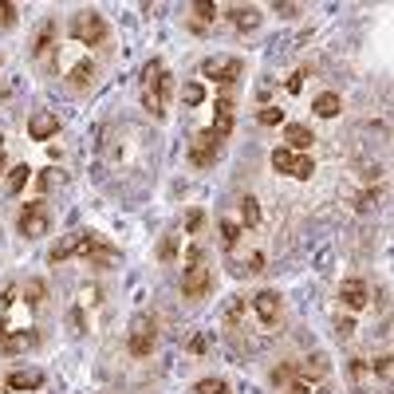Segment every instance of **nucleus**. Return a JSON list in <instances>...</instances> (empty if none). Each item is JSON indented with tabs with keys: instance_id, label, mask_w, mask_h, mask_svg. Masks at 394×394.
<instances>
[{
	"instance_id": "423d86ee",
	"label": "nucleus",
	"mask_w": 394,
	"mask_h": 394,
	"mask_svg": "<svg viewBox=\"0 0 394 394\" xmlns=\"http://www.w3.org/2000/svg\"><path fill=\"white\" fill-rule=\"evenodd\" d=\"M201 75H206V79H217L221 87H233L240 75H245V63H240L237 55H213V60L201 63Z\"/></svg>"
},
{
	"instance_id": "9d476101",
	"label": "nucleus",
	"mask_w": 394,
	"mask_h": 394,
	"mask_svg": "<svg viewBox=\"0 0 394 394\" xmlns=\"http://www.w3.org/2000/svg\"><path fill=\"white\" fill-rule=\"evenodd\" d=\"M36 343H40L36 331H0V351L4 355H24V351H32Z\"/></svg>"
},
{
	"instance_id": "f03ea898",
	"label": "nucleus",
	"mask_w": 394,
	"mask_h": 394,
	"mask_svg": "<svg viewBox=\"0 0 394 394\" xmlns=\"http://www.w3.org/2000/svg\"><path fill=\"white\" fill-rule=\"evenodd\" d=\"M142 107L150 115H154V119H162L166 115V103H170V71L162 68V63L158 60H150L142 68Z\"/></svg>"
},
{
	"instance_id": "c756f323",
	"label": "nucleus",
	"mask_w": 394,
	"mask_h": 394,
	"mask_svg": "<svg viewBox=\"0 0 394 394\" xmlns=\"http://www.w3.org/2000/svg\"><path fill=\"white\" fill-rule=\"evenodd\" d=\"M378 197H383V189H367V193H359V201H355V209H359V213H367V209H375V201Z\"/></svg>"
},
{
	"instance_id": "2eb2a0df",
	"label": "nucleus",
	"mask_w": 394,
	"mask_h": 394,
	"mask_svg": "<svg viewBox=\"0 0 394 394\" xmlns=\"http://www.w3.org/2000/svg\"><path fill=\"white\" fill-rule=\"evenodd\" d=\"M284 142H288V150H308L316 138H312V130L304 122H284Z\"/></svg>"
},
{
	"instance_id": "c9c22d12",
	"label": "nucleus",
	"mask_w": 394,
	"mask_h": 394,
	"mask_svg": "<svg viewBox=\"0 0 394 394\" xmlns=\"http://www.w3.org/2000/svg\"><path fill=\"white\" fill-rule=\"evenodd\" d=\"M186 229H189V233H197V229H201V209H189V217H186Z\"/></svg>"
},
{
	"instance_id": "7ed1b4c3",
	"label": "nucleus",
	"mask_w": 394,
	"mask_h": 394,
	"mask_svg": "<svg viewBox=\"0 0 394 394\" xmlns=\"http://www.w3.org/2000/svg\"><path fill=\"white\" fill-rule=\"evenodd\" d=\"M209 288H213V276H209V268H206V252L189 249L186 276H181V296H186V300H201V296H209Z\"/></svg>"
},
{
	"instance_id": "dca6fc26",
	"label": "nucleus",
	"mask_w": 394,
	"mask_h": 394,
	"mask_svg": "<svg viewBox=\"0 0 394 394\" xmlns=\"http://www.w3.org/2000/svg\"><path fill=\"white\" fill-rule=\"evenodd\" d=\"M327 375V359L324 355H312V359H304V367H296V383L308 386L312 378H324Z\"/></svg>"
},
{
	"instance_id": "c85d7f7f",
	"label": "nucleus",
	"mask_w": 394,
	"mask_h": 394,
	"mask_svg": "<svg viewBox=\"0 0 394 394\" xmlns=\"http://www.w3.org/2000/svg\"><path fill=\"white\" fill-rule=\"evenodd\" d=\"M201 99H206V87H201V83H186V87H181V103H186V107H197Z\"/></svg>"
},
{
	"instance_id": "473e14b6",
	"label": "nucleus",
	"mask_w": 394,
	"mask_h": 394,
	"mask_svg": "<svg viewBox=\"0 0 394 394\" xmlns=\"http://www.w3.org/2000/svg\"><path fill=\"white\" fill-rule=\"evenodd\" d=\"M158 257H162V260H174V257H178V237H166L162 249H158Z\"/></svg>"
},
{
	"instance_id": "4be33fe9",
	"label": "nucleus",
	"mask_w": 394,
	"mask_h": 394,
	"mask_svg": "<svg viewBox=\"0 0 394 394\" xmlns=\"http://www.w3.org/2000/svg\"><path fill=\"white\" fill-rule=\"evenodd\" d=\"M68 79H71V87H87L95 79V60H79L75 68H71Z\"/></svg>"
},
{
	"instance_id": "6e6552de",
	"label": "nucleus",
	"mask_w": 394,
	"mask_h": 394,
	"mask_svg": "<svg viewBox=\"0 0 394 394\" xmlns=\"http://www.w3.org/2000/svg\"><path fill=\"white\" fill-rule=\"evenodd\" d=\"M154 347H158L154 324H150V319H138L134 331H130V339H127V351L134 355V359H150V355H154Z\"/></svg>"
},
{
	"instance_id": "5701e85b",
	"label": "nucleus",
	"mask_w": 394,
	"mask_h": 394,
	"mask_svg": "<svg viewBox=\"0 0 394 394\" xmlns=\"http://www.w3.org/2000/svg\"><path fill=\"white\" fill-rule=\"evenodd\" d=\"M292 166H296V154H292L288 146H276L272 150V170L276 174H292Z\"/></svg>"
},
{
	"instance_id": "1a4fd4ad",
	"label": "nucleus",
	"mask_w": 394,
	"mask_h": 394,
	"mask_svg": "<svg viewBox=\"0 0 394 394\" xmlns=\"http://www.w3.org/2000/svg\"><path fill=\"white\" fill-rule=\"evenodd\" d=\"M252 312H257V319L265 327H276L280 324V316H284V304H280V296H276V292H257V296H252Z\"/></svg>"
},
{
	"instance_id": "b1692460",
	"label": "nucleus",
	"mask_w": 394,
	"mask_h": 394,
	"mask_svg": "<svg viewBox=\"0 0 394 394\" xmlns=\"http://www.w3.org/2000/svg\"><path fill=\"white\" fill-rule=\"evenodd\" d=\"M240 217H245V225H260V201L257 197H240Z\"/></svg>"
},
{
	"instance_id": "72a5a7b5",
	"label": "nucleus",
	"mask_w": 394,
	"mask_h": 394,
	"mask_svg": "<svg viewBox=\"0 0 394 394\" xmlns=\"http://www.w3.org/2000/svg\"><path fill=\"white\" fill-rule=\"evenodd\" d=\"M12 20H16V4L4 0V4H0V24H12Z\"/></svg>"
},
{
	"instance_id": "393cba45",
	"label": "nucleus",
	"mask_w": 394,
	"mask_h": 394,
	"mask_svg": "<svg viewBox=\"0 0 394 394\" xmlns=\"http://www.w3.org/2000/svg\"><path fill=\"white\" fill-rule=\"evenodd\" d=\"M28 174H32L28 166H12V170H9V193H12V197H16L20 189L28 186Z\"/></svg>"
},
{
	"instance_id": "e433bc0d",
	"label": "nucleus",
	"mask_w": 394,
	"mask_h": 394,
	"mask_svg": "<svg viewBox=\"0 0 394 394\" xmlns=\"http://www.w3.org/2000/svg\"><path fill=\"white\" fill-rule=\"evenodd\" d=\"M276 12H280V16H296V12H300V4H284V0H280V4H276Z\"/></svg>"
},
{
	"instance_id": "cd10ccee",
	"label": "nucleus",
	"mask_w": 394,
	"mask_h": 394,
	"mask_svg": "<svg viewBox=\"0 0 394 394\" xmlns=\"http://www.w3.org/2000/svg\"><path fill=\"white\" fill-rule=\"evenodd\" d=\"M237 240H240V225L237 221H221V245L225 249H237Z\"/></svg>"
},
{
	"instance_id": "ddd939ff",
	"label": "nucleus",
	"mask_w": 394,
	"mask_h": 394,
	"mask_svg": "<svg viewBox=\"0 0 394 394\" xmlns=\"http://www.w3.org/2000/svg\"><path fill=\"white\" fill-rule=\"evenodd\" d=\"M339 296H343V304H347L351 312H363V308L371 304V296H367V284H363L359 276H351V280H343Z\"/></svg>"
},
{
	"instance_id": "4c0bfd02",
	"label": "nucleus",
	"mask_w": 394,
	"mask_h": 394,
	"mask_svg": "<svg viewBox=\"0 0 394 394\" xmlns=\"http://www.w3.org/2000/svg\"><path fill=\"white\" fill-rule=\"evenodd\" d=\"M300 87H304V71H296V75H292V79H288V91H292V95H296V91H300Z\"/></svg>"
},
{
	"instance_id": "20e7f679",
	"label": "nucleus",
	"mask_w": 394,
	"mask_h": 394,
	"mask_svg": "<svg viewBox=\"0 0 394 394\" xmlns=\"http://www.w3.org/2000/svg\"><path fill=\"white\" fill-rule=\"evenodd\" d=\"M16 229H20V237H28V240L48 237V229H52V213H48V206H43V201L24 206V209H20V217H16Z\"/></svg>"
},
{
	"instance_id": "aec40b11",
	"label": "nucleus",
	"mask_w": 394,
	"mask_h": 394,
	"mask_svg": "<svg viewBox=\"0 0 394 394\" xmlns=\"http://www.w3.org/2000/svg\"><path fill=\"white\" fill-rule=\"evenodd\" d=\"M217 12H221V9H217V4H209V0H201V4H193V32H201V28H206V24H213V20H217Z\"/></svg>"
},
{
	"instance_id": "a878e982",
	"label": "nucleus",
	"mask_w": 394,
	"mask_h": 394,
	"mask_svg": "<svg viewBox=\"0 0 394 394\" xmlns=\"http://www.w3.org/2000/svg\"><path fill=\"white\" fill-rule=\"evenodd\" d=\"M193 394H229V383L225 378H201L193 386Z\"/></svg>"
},
{
	"instance_id": "39448f33",
	"label": "nucleus",
	"mask_w": 394,
	"mask_h": 394,
	"mask_svg": "<svg viewBox=\"0 0 394 394\" xmlns=\"http://www.w3.org/2000/svg\"><path fill=\"white\" fill-rule=\"evenodd\" d=\"M71 36H75L79 43H87V48H99V43L107 40V20L99 16V12H79L75 20H71Z\"/></svg>"
},
{
	"instance_id": "4468645a",
	"label": "nucleus",
	"mask_w": 394,
	"mask_h": 394,
	"mask_svg": "<svg viewBox=\"0 0 394 394\" xmlns=\"http://www.w3.org/2000/svg\"><path fill=\"white\" fill-rule=\"evenodd\" d=\"M229 20H233L237 32H252V28L260 24V9H257V4H237V9L229 12Z\"/></svg>"
},
{
	"instance_id": "f257e3e1",
	"label": "nucleus",
	"mask_w": 394,
	"mask_h": 394,
	"mask_svg": "<svg viewBox=\"0 0 394 394\" xmlns=\"http://www.w3.org/2000/svg\"><path fill=\"white\" fill-rule=\"evenodd\" d=\"M68 257H83V260H91V265H119V252H115L111 245H103L95 233H75L71 240H63V245H55V249L48 252L52 265H60V260H68Z\"/></svg>"
},
{
	"instance_id": "2f4dec72",
	"label": "nucleus",
	"mask_w": 394,
	"mask_h": 394,
	"mask_svg": "<svg viewBox=\"0 0 394 394\" xmlns=\"http://www.w3.org/2000/svg\"><path fill=\"white\" fill-rule=\"evenodd\" d=\"M272 383H296V367H292V363L276 367V371H272Z\"/></svg>"
},
{
	"instance_id": "f704fd0d",
	"label": "nucleus",
	"mask_w": 394,
	"mask_h": 394,
	"mask_svg": "<svg viewBox=\"0 0 394 394\" xmlns=\"http://www.w3.org/2000/svg\"><path fill=\"white\" fill-rule=\"evenodd\" d=\"M375 375H378V378H390V355H383V359H375Z\"/></svg>"
},
{
	"instance_id": "7c9ffc66",
	"label": "nucleus",
	"mask_w": 394,
	"mask_h": 394,
	"mask_svg": "<svg viewBox=\"0 0 394 394\" xmlns=\"http://www.w3.org/2000/svg\"><path fill=\"white\" fill-rule=\"evenodd\" d=\"M260 122H265V127H284V111L280 107H265V111H260Z\"/></svg>"
},
{
	"instance_id": "412c9836",
	"label": "nucleus",
	"mask_w": 394,
	"mask_h": 394,
	"mask_svg": "<svg viewBox=\"0 0 394 394\" xmlns=\"http://www.w3.org/2000/svg\"><path fill=\"white\" fill-rule=\"evenodd\" d=\"M24 300L32 304V308H43V304H48V284H43V280H28L24 284Z\"/></svg>"
},
{
	"instance_id": "f8f14e48",
	"label": "nucleus",
	"mask_w": 394,
	"mask_h": 394,
	"mask_svg": "<svg viewBox=\"0 0 394 394\" xmlns=\"http://www.w3.org/2000/svg\"><path fill=\"white\" fill-rule=\"evenodd\" d=\"M233 111H237V103H233V95H217V119H213V134L221 138H229V130H233Z\"/></svg>"
},
{
	"instance_id": "0eeeda50",
	"label": "nucleus",
	"mask_w": 394,
	"mask_h": 394,
	"mask_svg": "<svg viewBox=\"0 0 394 394\" xmlns=\"http://www.w3.org/2000/svg\"><path fill=\"white\" fill-rule=\"evenodd\" d=\"M217 154H221V138L213 134V130H201V134L189 138V166H213Z\"/></svg>"
},
{
	"instance_id": "f3484780",
	"label": "nucleus",
	"mask_w": 394,
	"mask_h": 394,
	"mask_svg": "<svg viewBox=\"0 0 394 394\" xmlns=\"http://www.w3.org/2000/svg\"><path fill=\"white\" fill-rule=\"evenodd\" d=\"M40 383H43L40 371H12V375H9L12 390H40Z\"/></svg>"
},
{
	"instance_id": "6ab92c4d",
	"label": "nucleus",
	"mask_w": 394,
	"mask_h": 394,
	"mask_svg": "<svg viewBox=\"0 0 394 394\" xmlns=\"http://www.w3.org/2000/svg\"><path fill=\"white\" fill-rule=\"evenodd\" d=\"M52 43H55V24L48 20V24L40 28V36H36V48H32V55H36V60H43V55L52 52Z\"/></svg>"
},
{
	"instance_id": "58836bf2",
	"label": "nucleus",
	"mask_w": 394,
	"mask_h": 394,
	"mask_svg": "<svg viewBox=\"0 0 394 394\" xmlns=\"http://www.w3.org/2000/svg\"><path fill=\"white\" fill-rule=\"evenodd\" d=\"M339 335H343V339H347V335H355V324H351V319H339Z\"/></svg>"
},
{
	"instance_id": "a211bd4d",
	"label": "nucleus",
	"mask_w": 394,
	"mask_h": 394,
	"mask_svg": "<svg viewBox=\"0 0 394 394\" xmlns=\"http://www.w3.org/2000/svg\"><path fill=\"white\" fill-rule=\"evenodd\" d=\"M343 111V99L335 91H324V95H316V115L319 119H335V115Z\"/></svg>"
},
{
	"instance_id": "a19ab883",
	"label": "nucleus",
	"mask_w": 394,
	"mask_h": 394,
	"mask_svg": "<svg viewBox=\"0 0 394 394\" xmlns=\"http://www.w3.org/2000/svg\"><path fill=\"white\" fill-rule=\"evenodd\" d=\"M0 174H4V142H0Z\"/></svg>"
},
{
	"instance_id": "9b49d317",
	"label": "nucleus",
	"mask_w": 394,
	"mask_h": 394,
	"mask_svg": "<svg viewBox=\"0 0 394 394\" xmlns=\"http://www.w3.org/2000/svg\"><path fill=\"white\" fill-rule=\"evenodd\" d=\"M28 134H32V142H48V138L60 134V119H55L52 111L32 115V122H28Z\"/></svg>"
},
{
	"instance_id": "ea45409f",
	"label": "nucleus",
	"mask_w": 394,
	"mask_h": 394,
	"mask_svg": "<svg viewBox=\"0 0 394 394\" xmlns=\"http://www.w3.org/2000/svg\"><path fill=\"white\" fill-rule=\"evenodd\" d=\"M284 394H308V386H304V383H292V386H288V390H284Z\"/></svg>"
},
{
	"instance_id": "bb28decb",
	"label": "nucleus",
	"mask_w": 394,
	"mask_h": 394,
	"mask_svg": "<svg viewBox=\"0 0 394 394\" xmlns=\"http://www.w3.org/2000/svg\"><path fill=\"white\" fill-rule=\"evenodd\" d=\"M312 174H316V162H312L308 154H296V166H292V178H300V181H308Z\"/></svg>"
}]
</instances>
